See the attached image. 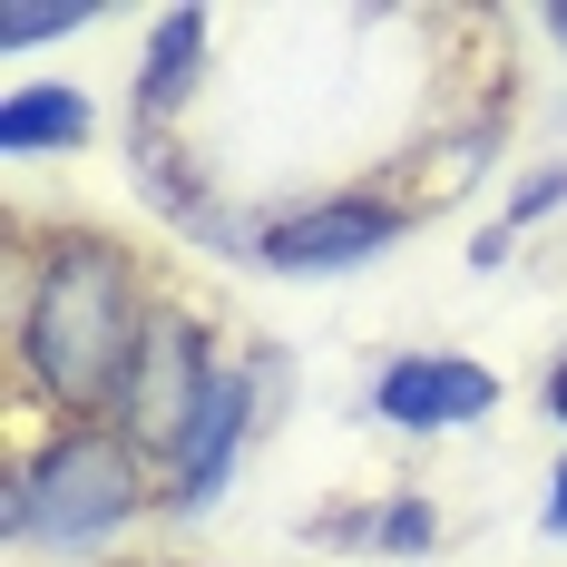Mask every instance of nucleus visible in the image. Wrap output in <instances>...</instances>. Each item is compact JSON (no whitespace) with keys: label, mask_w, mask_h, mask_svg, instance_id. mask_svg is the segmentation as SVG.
<instances>
[{"label":"nucleus","mask_w":567,"mask_h":567,"mask_svg":"<svg viewBox=\"0 0 567 567\" xmlns=\"http://www.w3.org/2000/svg\"><path fill=\"white\" fill-rule=\"evenodd\" d=\"M147 333H157V313L137 303V265L99 235L59 245L20 303V362L50 401H109L117 382H137Z\"/></svg>","instance_id":"f257e3e1"},{"label":"nucleus","mask_w":567,"mask_h":567,"mask_svg":"<svg viewBox=\"0 0 567 567\" xmlns=\"http://www.w3.org/2000/svg\"><path fill=\"white\" fill-rule=\"evenodd\" d=\"M147 499V480H137V460L99 441V431H69L50 451L20 470V489H10V528L30 538V548H99L109 528H127Z\"/></svg>","instance_id":"f03ea898"},{"label":"nucleus","mask_w":567,"mask_h":567,"mask_svg":"<svg viewBox=\"0 0 567 567\" xmlns=\"http://www.w3.org/2000/svg\"><path fill=\"white\" fill-rule=\"evenodd\" d=\"M372 401H382V421H401V431H451V421H480L499 401V382L480 362H460V352H411V362H392L372 382Z\"/></svg>","instance_id":"7ed1b4c3"},{"label":"nucleus","mask_w":567,"mask_h":567,"mask_svg":"<svg viewBox=\"0 0 567 567\" xmlns=\"http://www.w3.org/2000/svg\"><path fill=\"white\" fill-rule=\"evenodd\" d=\"M382 245H401V216L392 206H362V196L265 226V255H275L284 275H333V265H362V255H382Z\"/></svg>","instance_id":"20e7f679"},{"label":"nucleus","mask_w":567,"mask_h":567,"mask_svg":"<svg viewBox=\"0 0 567 567\" xmlns=\"http://www.w3.org/2000/svg\"><path fill=\"white\" fill-rule=\"evenodd\" d=\"M235 431H245V382H235V372H216V382H206V401H196V421L167 441L176 499H186V509H206V499H216V480L235 470Z\"/></svg>","instance_id":"39448f33"},{"label":"nucleus","mask_w":567,"mask_h":567,"mask_svg":"<svg viewBox=\"0 0 567 567\" xmlns=\"http://www.w3.org/2000/svg\"><path fill=\"white\" fill-rule=\"evenodd\" d=\"M89 137V99L79 89H10L0 99V147L10 157H50V147H79Z\"/></svg>","instance_id":"423d86ee"},{"label":"nucleus","mask_w":567,"mask_h":567,"mask_svg":"<svg viewBox=\"0 0 567 567\" xmlns=\"http://www.w3.org/2000/svg\"><path fill=\"white\" fill-rule=\"evenodd\" d=\"M196 50H206V10H167L157 20V69H137V109L147 117L196 89Z\"/></svg>","instance_id":"0eeeda50"},{"label":"nucleus","mask_w":567,"mask_h":567,"mask_svg":"<svg viewBox=\"0 0 567 567\" xmlns=\"http://www.w3.org/2000/svg\"><path fill=\"white\" fill-rule=\"evenodd\" d=\"M372 548H392V558H421V548H431V509H421V499H392V509L372 518Z\"/></svg>","instance_id":"6e6552de"},{"label":"nucleus","mask_w":567,"mask_h":567,"mask_svg":"<svg viewBox=\"0 0 567 567\" xmlns=\"http://www.w3.org/2000/svg\"><path fill=\"white\" fill-rule=\"evenodd\" d=\"M89 20H99V10H30V0H10V10H0V40L20 50V40H59V30H89Z\"/></svg>","instance_id":"1a4fd4ad"},{"label":"nucleus","mask_w":567,"mask_h":567,"mask_svg":"<svg viewBox=\"0 0 567 567\" xmlns=\"http://www.w3.org/2000/svg\"><path fill=\"white\" fill-rule=\"evenodd\" d=\"M548 528L567 538V470H558V499H548Z\"/></svg>","instance_id":"9d476101"},{"label":"nucleus","mask_w":567,"mask_h":567,"mask_svg":"<svg viewBox=\"0 0 567 567\" xmlns=\"http://www.w3.org/2000/svg\"><path fill=\"white\" fill-rule=\"evenodd\" d=\"M548 411H558V421H567V362H558V382H548Z\"/></svg>","instance_id":"9b49d317"},{"label":"nucleus","mask_w":567,"mask_h":567,"mask_svg":"<svg viewBox=\"0 0 567 567\" xmlns=\"http://www.w3.org/2000/svg\"><path fill=\"white\" fill-rule=\"evenodd\" d=\"M548 30H558V40H567V10H548Z\"/></svg>","instance_id":"f8f14e48"}]
</instances>
